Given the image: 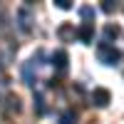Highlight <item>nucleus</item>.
Segmentation results:
<instances>
[{"label": "nucleus", "mask_w": 124, "mask_h": 124, "mask_svg": "<svg viewBox=\"0 0 124 124\" xmlns=\"http://www.w3.org/2000/svg\"><path fill=\"white\" fill-rule=\"evenodd\" d=\"M3 104H5V109L10 112V114H17V112L23 109V104H20V97L13 94V92H8V94H5V102H3Z\"/></svg>", "instance_id": "8"}, {"label": "nucleus", "mask_w": 124, "mask_h": 124, "mask_svg": "<svg viewBox=\"0 0 124 124\" xmlns=\"http://www.w3.org/2000/svg\"><path fill=\"white\" fill-rule=\"evenodd\" d=\"M102 10H104V13H114V10H117V3H112V0H104V3H102Z\"/></svg>", "instance_id": "13"}, {"label": "nucleus", "mask_w": 124, "mask_h": 124, "mask_svg": "<svg viewBox=\"0 0 124 124\" xmlns=\"http://www.w3.org/2000/svg\"><path fill=\"white\" fill-rule=\"evenodd\" d=\"M77 40L82 45H92L94 42V23H82L77 27Z\"/></svg>", "instance_id": "4"}, {"label": "nucleus", "mask_w": 124, "mask_h": 124, "mask_svg": "<svg viewBox=\"0 0 124 124\" xmlns=\"http://www.w3.org/2000/svg\"><path fill=\"white\" fill-rule=\"evenodd\" d=\"M40 60H42V52L32 55V60H30L27 65L23 67V79H25L27 87H35V82H37V65H42Z\"/></svg>", "instance_id": "3"}, {"label": "nucleus", "mask_w": 124, "mask_h": 124, "mask_svg": "<svg viewBox=\"0 0 124 124\" xmlns=\"http://www.w3.org/2000/svg\"><path fill=\"white\" fill-rule=\"evenodd\" d=\"M55 5H57L60 10H70V8H72V0H55Z\"/></svg>", "instance_id": "14"}, {"label": "nucleus", "mask_w": 124, "mask_h": 124, "mask_svg": "<svg viewBox=\"0 0 124 124\" xmlns=\"http://www.w3.org/2000/svg\"><path fill=\"white\" fill-rule=\"evenodd\" d=\"M35 109H37V114H45V99H42V94H40V92H37V94H35Z\"/></svg>", "instance_id": "12"}, {"label": "nucleus", "mask_w": 124, "mask_h": 124, "mask_svg": "<svg viewBox=\"0 0 124 124\" xmlns=\"http://www.w3.org/2000/svg\"><path fill=\"white\" fill-rule=\"evenodd\" d=\"M109 102H112L109 89H104V87H94V89H92V104H94V107L102 109V107H107Z\"/></svg>", "instance_id": "5"}, {"label": "nucleus", "mask_w": 124, "mask_h": 124, "mask_svg": "<svg viewBox=\"0 0 124 124\" xmlns=\"http://www.w3.org/2000/svg\"><path fill=\"white\" fill-rule=\"evenodd\" d=\"M15 20H17V25H20V30H23L25 35H30V32H32L35 13H32V8H30V5H23V8H17V13H15Z\"/></svg>", "instance_id": "2"}, {"label": "nucleus", "mask_w": 124, "mask_h": 124, "mask_svg": "<svg viewBox=\"0 0 124 124\" xmlns=\"http://www.w3.org/2000/svg\"><path fill=\"white\" fill-rule=\"evenodd\" d=\"M50 62H52V67H57L60 72L67 70V62H70V55L65 52V50H55L52 57H50Z\"/></svg>", "instance_id": "7"}, {"label": "nucleus", "mask_w": 124, "mask_h": 124, "mask_svg": "<svg viewBox=\"0 0 124 124\" xmlns=\"http://www.w3.org/2000/svg\"><path fill=\"white\" fill-rule=\"evenodd\" d=\"M79 15L87 20V23H94V8H89V5H82L79 8Z\"/></svg>", "instance_id": "11"}, {"label": "nucleus", "mask_w": 124, "mask_h": 124, "mask_svg": "<svg viewBox=\"0 0 124 124\" xmlns=\"http://www.w3.org/2000/svg\"><path fill=\"white\" fill-rule=\"evenodd\" d=\"M97 57L102 65H119L122 62V50L109 45V42H99L97 45Z\"/></svg>", "instance_id": "1"}, {"label": "nucleus", "mask_w": 124, "mask_h": 124, "mask_svg": "<svg viewBox=\"0 0 124 124\" xmlns=\"http://www.w3.org/2000/svg\"><path fill=\"white\" fill-rule=\"evenodd\" d=\"M57 124H77V114L72 109H67V112H62L60 114V122Z\"/></svg>", "instance_id": "10"}, {"label": "nucleus", "mask_w": 124, "mask_h": 124, "mask_svg": "<svg viewBox=\"0 0 124 124\" xmlns=\"http://www.w3.org/2000/svg\"><path fill=\"white\" fill-rule=\"evenodd\" d=\"M122 35V27L119 25H104V42L112 45V40H117Z\"/></svg>", "instance_id": "9"}, {"label": "nucleus", "mask_w": 124, "mask_h": 124, "mask_svg": "<svg viewBox=\"0 0 124 124\" xmlns=\"http://www.w3.org/2000/svg\"><path fill=\"white\" fill-rule=\"evenodd\" d=\"M57 37L62 40V42H72V40L77 37V30H75V25H72V23H62V25L57 27Z\"/></svg>", "instance_id": "6"}]
</instances>
